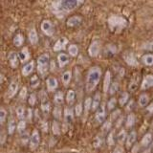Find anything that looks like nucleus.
I'll list each match as a JSON object with an SVG mask.
<instances>
[{"instance_id": "1", "label": "nucleus", "mask_w": 153, "mask_h": 153, "mask_svg": "<svg viewBox=\"0 0 153 153\" xmlns=\"http://www.w3.org/2000/svg\"><path fill=\"white\" fill-rule=\"evenodd\" d=\"M100 76H102V70L100 67H92L87 74V78H86V91L88 93L92 92V91L97 87L98 83L100 82Z\"/></svg>"}, {"instance_id": "2", "label": "nucleus", "mask_w": 153, "mask_h": 153, "mask_svg": "<svg viewBox=\"0 0 153 153\" xmlns=\"http://www.w3.org/2000/svg\"><path fill=\"white\" fill-rule=\"evenodd\" d=\"M50 57L48 54H43L37 59V72L41 76H45L49 69Z\"/></svg>"}, {"instance_id": "3", "label": "nucleus", "mask_w": 153, "mask_h": 153, "mask_svg": "<svg viewBox=\"0 0 153 153\" xmlns=\"http://www.w3.org/2000/svg\"><path fill=\"white\" fill-rule=\"evenodd\" d=\"M127 21L126 18L119 16H112L108 18V25L112 30H120L123 27H126Z\"/></svg>"}, {"instance_id": "4", "label": "nucleus", "mask_w": 153, "mask_h": 153, "mask_svg": "<svg viewBox=\"0 0 153 153\" xmlns=\"http://www.w3.org/2000/svg\"><path fill=\"white\" fill-rule=\"evenodd\" d=\"M39 143H40V135H39V132H38L36 129L33 130L31 138H30V142H29V146H30V149L31 150H35L39 146Z\"/></svg>"}, {"instance_id": "5", "label": "nucleus", "mask_w": 153, "mask_h": 153, "mask_svg": "<svg viewBox=\"0 0 153 153\" xmlns=\"http://www.w3.org/2000/svg\"><path fill=\"white\" fill-rule=\"evenodd\" d=\"M105 117H106V107H105L104 103H102L100 105V107L97 109V111H96L95 118H96V121L99 123H103Z\"/></svg>"}, {"instance_id": "6", "label": "nucleus", "mask_w": 153, "mask_h": 153, "mask_svg": "<svg viewBox=\"0 0 153 153\" xmlns=\"http://www.w3.org/2000/svg\"><path fill=\"white\" fill-rule=\"evenodd\" d=\"M79 4L78 0H60V6L64 11L70 12L76 8Z\"/></svg>"}, {"instance_id": "7", "label": "nucleus", "mask_w": 153, "mask_h": 153, "mask_svg": "<svg viewBox=\"0 0 153 153\" xmlns=\"http://www.w3.org/2000/svg\"><path fill=\"white\" fill-rule=\"evenodd\" d=\"M41 30L46 36H53L54 33V26L50 20H43L41 23Z\"/></svg>"}, {"instance_id": "8", "label": "nucleus", "mask_w": 153, "mask_h": 153, "mask_svg": "<svg viewBox=\"0 0 153 153\" xmlns=\"http://www.w3.org/2000/svg\"><path fill=\"white\" fill-rule=\"evenodd\" d=\"M18 82L16 80H13L11 82L10 84L9 88H8V91H7V94H6V98L7 99H12L13 98L14 96H16V92L18 91Z\"/></svg>"}, {"instance_id": "9", "label": "nucleus", "mask_w": 153, "mask_h": 153, "mask_svg": "<svg viewBox=\"0 0 153 153\" xmlns=\"http://www.w3.org/2000/svg\"><path fill=\"white\" fill-rule=\"evenodd\" d=\"M123 59L126 60V62L130 66H137L138 61L135 55L132 52H126V54H123Z\"/></svg>"}, {"instance_id": "10", "label": "nucleus", "mask_w": 153, "mask_h": 153, "mask_svg": "<svg viewBox=\"0 0 153 153\" xmlns=\"http://www.w3.org/2000/svg\"><path fill=\"white\" fill-rule=\"evenodd\" d=\"M100 42L99 41H93L92 43L90 44L89 46V49H88V53H89V55L90 56H97L99 55V53H100Z\"/></svg>"}, {"instance_id": "11", "label": "nucleus", "mask_w": 153, "mask_h": 153, "mask_svg": "<svg viewBox=\"0 0 153 153\" xmlns=\"http://www.w3.org/2000/svg\"><path fill=\"white\" fill-rule=\"evenodd\" d=\"M8 60L9 63L13 68H16L19 64V56L16 54L14 52H11L8 56Z\"/></svg>"}, {"instance_id": "12", "label": "nucleus", "mask_w": 153, "mask_h": 153, "mask_svg": "<svg viewBox=\"0 0 153 153\" xmlns=\"http://www.w3.org/2000/svg\"><path fill=\"white\" fill-rule=\"evenodd\" d=\"M137 140V133L136 131H131L127 134V138H126V145L128 148L133 147V145L135 143Z\"/></svg>"}, {"instance_id": "13", "label": "nucleus", "mask_w": 153, "mask_h": 153, "mask_svg": "<svg viewBox=\"0 0 153 153\" xmlns=\"http://www.w3.org/2000/svg\"><path fill=\"white\" fill-rule=\"evenodd\" d=\"M150 87H153V75H147L143 78L142 82V89L146 90Z\"/></svg>"}, {"instance_id": "14", "label": "nucleus", "mask_w": 153, "mask_h": 153, "mask_svg": "<svg viewBox=\"0 0 153 153\" xmlns=\"http://www.w3.org/2000/svg\"><path fill=\"white\" fill-rule=\"evenodd\" d=\"M81 21H82V18L80 16H71L70 18L67 19L66 24L68 27H76L81 23Z\"/></svg>"}, {"instance_id": "15", "label": "nucleus", "mask_w": 153, "mask_h": 153, "mask_svg": "<svg viewBox=\"0 0 153 153\" xmlns=\"http://www.w3.org/2000/svg\"><path fill=\"white\" fill-rule=\"evenodd\" d=\"M50 109H51V105L49 100H48V98L44 97L41 100V110L43 115L44 116H48V114L50 112Z\"/></svg>"}, {"instance_id": "16", "label": "nucleus", "mask_w": 153, "mask_h": 153, "mask_svg": "<svg viewBox=\"0 0 153 153\" xmlns=\"http://www.w3.org/2000/svg\"><path fill=\"white\" fill-rule=\"evenodd\" d=\"M46 84H47V88L49 91H55L57 88V85H59V82H57V79L54 76H50L46 80Z\"/></svg>"}, {"instance_id": "17", "label": "nucleus", "mask_w": 153, "mask_h": 153, "mask_svg": "<svg viewBox=\"0 0 153 153\" xmlns=\"http://www.w3.org/2000/svg\"><path fill=\"white\" fill-rule=\"evenodd\" d=\"M64 121L65 123H67L68 124L72 123L74 121V113L73 110L69 107H66L64 109Z\"/></svg>"}, {"instance_id": "18", "label": "nucleus", "mask_w": 153, "mask_h": 153, "mask_svg": "<svg viewBox=\"0 0 153 153\" xmlns=\"http://www.w3.org/2000/svg\"><path fill=\"white\" fill-rule=\"evenodd\" d=\"M110 85H111V73L109 71H106L103 80V91L105 93H107L109 91Z\"/></svg>"}, {"instance_id": "19", "label": "nucleus", "mask_w": 153, "mask_h": 153, "mask_svg": "<svg viewBox=\"0 0 153 153\" xmlns=\"http://www.w3.org/2000/svg\"><path fill=\"white\" fill-rule=\"evenodd\" d=\"M67 42H68V41H67V39L65 37L59 38V39L56 42V44L54 46V51L55 52H59V51L63 50L65 48V46H66V44H67Z\"/></svg>"}, {"instance_id": "20", "label": "nucleus", "mask_w": 153, "mask_h": 153, "mask_svg": "<svg viewBox=\"0 0 153 153\" xmlns=\"http://www.w3.org/2000/svg\"><path fill=\"white\" fill-rule=\"evenodd\" d=\"M33 68H35V62H33V61L29 62L28 64H26V65L22 68V75H23L24 76H29L30 74L33 73Z\"/></svg>"}, {"instance_id": "21", "label": "nucleus", "mask_w": 153, "mask_h": 153, "mask_svg": "<svg viewBox=\"0 0 153 153\" xmlns=\"http://www.w3.org/2000/svg\"><path fill=\"white\" fill-rule=\"evenodd\" d=\"M104 143V138H103V133L102 134H98L96 138L94 139L93 141V146L96 148H99V147H102V145Z\"/></svg>"}, {"instance_id": "22", "label": "nucleus", "mask_w": 153, "mask_h": 153, "mask_svg": "<svg viewBox=\"0 0 153 153\" xmlns=\"http://www.w3.org/2000/svg\"><path fill=\"white\" fill-rule=\"evenodd\" d=\"M29 40H30V42L33 45L36 44L38 42V36L35 28H33L30 30V33H29Z\"/></svg>"}, {"instance_id": "23", "label": "nucleus", "mask_w": 153, "mask_h": 153, "mask_svg": "<svg viewBox=\"0 0 153 153\" xmlns=\"http://www.w3.org/2000/svg\"><path fill=\"white\" fill-rule=\"evenodd\" d=\"M57 61H59V64L60 67H64L69 62V56L66 54L61 53V54H59V56H57Z\"/></svg>"}, {"instance_id": "24", "label": "nucleus", "mask_w": 153, "mask_h": 153, "mask_svg": "<svg viewBox=\"0 0 153 153\" xmlns=\"http://www.w3.org/2000/svg\"><path fill=\"white\" fill-rule=\"evenodd\" d=\"M152 142V135L151 133H146V135H143L142 141H141V146L143 147L148 146Z\"/></svg>"}, {"instance_id": "25", "label": "nucleus", "mask_w": 153, "mask_h": 153, "mask_svg": "<svg viewBox=\"0 0 153 153\" xmlns=\"http://www.w3.org/2000/svg\"><path fill=\"white\" fill-rule=\"evenodd\" d=\"M117 51H118V49H117L116 46L113 45V44H110V45H107L106 47H105L104 54L106 55V56H114L115 54H116Z\"/></svg>"}, {"instance_id": "26", "label": "nucleus", "mask_w": 153, "mask_h": 153, "mask_svg": "<svg viewBox=\"0 0 153 153\" xmlns=\"http://www.w3.org/2000/svg\"><path fill=\"white\" fill-rule=\"evenodd\" d=\"M18 56H19V59L21 61H27L29 59V57H30V53H29V50L27 48H23V49L19 52L18 54Z\"/></svg>"}, {"instance_id": "27", "label": "nucleus", "mask_w": 153, "mask_h": 153, "mask_svg": "<svg viewBox=\"0 0 153 153\" xmlns=\"http://www.w3.org/2000/svg\"><path fill=\"white\" fill-rule=\"evenodd\" d=\"M126 138H127V133H126V131L124 130V129H122V130L118 133L116 139H117V142L120 143V145H122V143H123L124 142L126 141Z\"/></svg>"}, {"instance_id": "28", "label": "nucleus", "mask_w": 153, "mask_h": 153, "mask_svg": "<svg viewBox=\"0 0 153 153\" xmlns=\"http://www.w3.org/2000/svg\"><path fill=\"white\" fill-rule=\"evenodd\" d=\"M100 105V93H96L95 97L93 99V102H92V109L93 111L97 110Z\"/></svg>"}, {"instance_id": "29", "label": "nucleus", "mask_w": 153, "mask_h": 153, "mask_svg": "<svg viewBox=\"0 0 153 153\" xmlns=\"http://www.w3.org/2000/svg\"><path fill=\"white\" fill-rule=\"evenodd\" d=\"M148 102H149V97L146 94H142L139 98V105L141 107H146L147 106Z\"/></svg>"}, {"instance_id": "30", "label": "nucleus", "mask_w": 153, "mask_h": 153, "mask_svg": "<svg viewBox=\"0 0 153 153\" xmlns=\"http://www.w3.org/2000/svg\"><path fill=\"white\" fill-rule=\"evenodd\" d=\"M63 100H64V97H63V93L61 91H59L56 92L54 96V102L56 105H60L63 103Z\"/></svg>"}, {"instance_id": "31", "label": "nucleus", "mask_w": 153, "mask_h": 153, "mask_svg": "<svg viewBox=\"0 0 153 153\" xmlns=\"http://www.w3.org/2000/svg\"><path fill=\"white\" fill-rule=\"evenodd\" d=\"M71 79H72V73L70 71H66L63 73V75H62L61 76V79H62V82H63V84L65 86H67L71 81Z\"/></svg>"}, {"instance_id": "32", "label": "nucleus", "mask_w": 153, "mask_h": 153, "mask_svg": "<svg viewBox=\"0 0 153 153\" xmlns=\"http://www.w3.org/2000/svg\"><path fill=\"white\" fill-rule=\"evenodd\" d=\"M75 99H76V94H75V91L74 90H69L67 92L66 95V102L68 104H73L75 102Z\"/></svg>"}, {"instance_id": "33", "label": "nucleus", "mask_w": 153, "mask_h": 153, "mask_svg": "<svg viewBox=\"0 0 153 153\" xmlns=\"http://www.w3.org/2000/svg\"><path fill=\"white\" fill-rule=\"evenodd\" d=\"M142 61L143 62V64H146L147 66L153 65V55L152 54L145 55L142 57Z\"/></svg>"}, {"instance_id": "34", "label": "nucleus", "mask_w": 153, "mask_h": 153, "mask_svg": "<svg viewBox=\"0 0 153 153\" xmlns=\"http://www.w3.org/2000/svg\"><path fill=\"white\" fill-rule=\"evenodd\" d=\"M135 121H136V119H135V116H134V114H129L126 118V127H128V128L132 127L134 124H135Z\"/></svg>"}, {"instance_id": "35", "label": "nucleus", "mask_w": 153, "mask_h": 153, "mask_svg": "<svg viewBox=\"0 0 153 153\" xmlns=\"http://www.w3.org/2000/svg\"><path fill=\"white\" fill-rule=\"evenodd\" d=\"M16 128H17L16 121H14L13 119H11L9 121V123H8V133L10 134V135H12V134H13L14 130H16Z\"/></svg>"}, {"instance_id": "36", "label": "nucleus", "mask_w": 153, "mask_h": 153, "mask_svg": "<svg viewBox=\"0 0 153 153\" xmlns=\"http://www.w3.org/2000/svg\"><path fill=\"white\" fill-rule=\"evenodd\" d=\"M24 42V37L22 35H20V33H18V35H16V36L13 37V44L16 45V47H20L22 46Z\"/></svg>"}, {"instance_id": "37", "label": "nucleus", "mask_w": 153, "mask_h": 153, "mask_svg": "<svg viewBox=\"0 0 153 153\" xmlns=\"http://www.w3.org/2000/svg\"><path fill=\"white\" fill-rule=\"evenodd\" d=\"M92 102H93V100H92V99H91V98H87V99L85 100L84 104H83L85 115L89 112V110H90V109H92Z\"/></svg>"}, {"instance_id": "38", "label": "nucleus", "mask_w": 153, "mask_h": 153, "mask_svg": "<svg viewBox=\"0 0 153 153\" xmlns=\"http://www.w3.org/2000/svg\"><path fill=\"white\" fill-rule=\"evenodd\" d=\"M68 52H69L70 56H78V54H79V48L76 44H72L68 48Z\"/></svg>"}, {"instance_id": "39", "label": "nucleus", "mask_w": 153, "mask_h": 153, "mask_svg": "<svg viewBox=\"0 0 153 153\" xmlns=\"http://www.w3.org/2000/svg\"><path fill=\"white\" fill-rule=\"evenodd\" d=\"M111 126H112V123L111 121H106L102 123V133H108L111 130Z\"/></svg>"}, {"instance_id": "40", "label": "nucleus", "mask_w": 153, "mask_h": 153, "mask_svg": "<svg viewBox=\"0 0 153 153\" xmlns=\"http://www.w3.org/2000/svg\"><path fill=\"white\" fill-rule=\"evenodd\" d=\"M128 100H129V95H128V93L124 92V93H123V94L121 95V97H120V99H119V102H120V104H121L122 106H123V105H124V104H126V103H127Z\"/></svg>"}, {"instance_id": "41", "label": "nucleus", "mask_w": 153, "mask_h": 153, "mask_svg": "<svg viewBox=\"0 0 153 153\" xmlns=\"http://www.w3.org/2000/svg\"><path fill=\"white\" fill-rule=\"evenodd\" d=\"M16 115H17L18 119L22 120L24 117L26 116V110H25V108H24L23 106L17 107V109H16Z\"/></svg>"}, {"instance_id": "42", "label": "nucleus", "mask_w": 153, "mask_h": 153, "mask_svg": "<svg viewBox=\"0 0 153 153\" xmlns=\"http://www.w3.org/2000/svg\"><path fill=\"white\" fill-rule=\"evenodd\" d=\"M52 130H53V134L54 135H59L60 134V127H59V124L57 122H54L52 124Z\"/></svg>"}, {"instance_id": "43", "label": "nucleus", "mask_w": 153, "mask_h": 153, "mask_svg": "<svg viewBox=\"0 0 153 153\" xmlns=\"http://www.w3.org/2000/svg\"><path fill=\"white\" fill-rule=\"evenodd\" d=\"M119 91V83L118 82H113V83H111V85H110V88H109V94L110 95H114L115 93H117Z\"/></svg>"}, {"instance_id": "44", "label": "nucleus", "mask_w": 153, "mask_h": 153, "mask_svg": "<svg viewBox=\"0 0 153 153\" xmlns=\"http://www.w3.org/2000/svg\"><path fill=\"white\" fill-rule=\"evenodd\" d=\"M40 83V81H39V79H38V76H32V79H31V86L33 88H36L38 85H39Z\"/></svg>"}, {"instance_id": "45", "label": "nucleus", "mask_w": 153, "mask_h": 153, "mask_svg": "<svg viewBox=\"0 0 153 153\" xmlns=\"http://www.w3.org/2000/svg\"><path fill=\"white\" fill-rule=\"evenodd\" d=\"M106 142H107V145H108L109 146H114V143H115V139H114V133H113L112 131H111V132H109L108 136H107V140H106Z\"/></svg>"}, {"instance_id": "46", "label": "nucleus", "mask_w": 153, "mask_h": 153, "mask_svg": "<svg viewBox=\"0 0 153 153\" xmlns=\"http://www.w3.org/2000/svg\"><path fill=\"white\" fill-rule=\"evenodd\" d=\"M25 129H26V122L23 121V120H20V122H19L17 124V130H18V132L23 133Z\"/></svg>"}, {"instance_id": "47", "label": "nucleus", "mask_w": 153, "mask_h": 153, "mask_svg": "<svg viewBox=\"0 0 153 153\" xmlns=\"http://www.w3.org/2000/svg\"><path fill=\"white\" fill-rule=\"evenodd\" d=\"M30 138L31 136H29L28 132H25V133H22V136H21V143L22 145H27V143L30 142Z\"/></svg>"}, {"instance_id": "48", "label": "nucleus", "mask_w": 153, "mask_h": 153, "mask_svg": "<svg viewBox=\"0 0 153 153\" xmlns=\"http://www.w3.org/2000/svg\"><path fill=\"white\" fill-rule=\"evenodd\" d=\"M6 119H7V111L4 108H1V110H0V123H1V124H3L6 122Z\"/></svg>"}, {"instance_id": "49", "label": "nucleus", "mask_w": 153, "mask_h": 153, "mask_svg": "<svg viewBox=\"0 0 153 153\" xmlns=\"http://www.w3.org/2000/svg\"><path fill=\"white\" fill-rule=\"evenodd\" d=\"M116 104H117V100L115 98H112L111 100H109V102L107 103V107L109 110H112L116 107Z\"/></svg>"}, {"instance_id": "50", "label": "nucleus", "mask_w": 153, "mask_h": 153, "mask_svg": "<svg viewBox=\"0 0 153 153\" xmlns=\"http://www.w3.org/2000/svg\"><path fill=\"white\" fill-rule=\"evenodd\" d=\"M81 113H82V104L78 103L76 105V107H75V115H76V116L79 117L81 115Z\"/></svg>"}, {"instance_id": "51", "label": "nucleus", "mask_w": 153, "mask_h": 153, "mask_svg": "<svg viewBox=\"0 0 153 153\" xmlns=\"http://www.w3.org/2000/svg\"><path fill=\"white\" fill-rule=\"evenodd\" d=\"M28 102H29V104L31 105V106H33V105L36 104V97L35 94H31L30 96H29Z\"/></svg>"}, {"instance_id": "52", "label": "nucleus", "mask_w": 153, "mask_h": 153, "mask_svg": "<svg viewBox=\"0 0 153 153\" xmlns=\"http://www.w3.org/2000/svg\"><path fill=\"white\" fill-rule=\"evenodd\" d=\"M53 114H54V117L57 120H59L61 118V109L59 107V106H56L55 107L54 109V112H53Z\"/></svg>"}, {"instance_id": "53", "label": "nucleus", "mask_w": 153, "mask_h": 153, "mask_svg": "<svg viewBox=\"0 0 153 153\" xmlns=\"http://www.w3.org/2000/svg\"><path fill=\"white\" fill-rule=\"evenodd\" d=\"M138 87L137 85V81L136 80H132L130 81V84H129V90L130 91H135Z\"/></svg>"}, {"instance_id": "54", "label": "nucleus", "mask_w": 153, "mask_h": 153, "mask_svg": "<svg viewBox=\"0 0 153 153\" xmlns=\"http://www.w3.org/2000/svg\"><path fill=\"white\" fill-rule=\"evenodd\" d=\"M143 49L147 50V51H150V52H153V42H148V43H146V44H145V46H143Z\"/></svg>"}, {"instance_id": "55", "label": "nucleus", "mask_w": 153, "mask_h": 153, "mask_svg": "<svg viewBox=\"0 0 153 153\" xmlns=\"http://www.w3.org/2000/svg\"><path fill=\"white\" fill-rule=\"evenodd\" d=\"M120 114H121V111H120V110H115V111L112 112V114H111V120H117L118 117L120 116Z\"/></svg>"}, {"instance_id": "56", "label": "nucleus", "mask_w": 153, "mask_h": 153, "mask_svg": "<svg viewBox=\"0 0 153 153\" xmlns=\"http://www.w3.org/2000/svg\"><path fill=\"white\" fill-rule=\"evenodd\" d=\"M40 127L44 132H47L48 131V123H46L45 121H42L40 123Z\"/></svg>"}, {"instance_id": "57", "label": "nucleus", "mask_w": 153, "mask_h": 153, "mask_svg": "<svg viewBox=\"0 0 153 153\" xmlns=\"http://www.w3.org/2000/svg\"><path fill=\"white\" fill-rule=\"evenodd\" d=\"M19 96H20V98L23 99V100L26 98V96H27V88H26V87H23V88L21 89Z\"/></svg>"}, {"instance_id": "58", "label": "nucleus", "mask_w": 153, "mask_h": 153, "mask_svg": "<svg viewBox=\"0 0 153 153\" xmlns=\"http://www.w3.org/2000/svg\"><path fill=\"white\" fill-rule=\"evenodd\" d=\"M25 117L27 118L28 121H31V120H32V118H33V111H32L31 108L27 109V114H26Z\"/></svg>"}, {"instance_id": "59", "label": "nucleus", "mask_w": 153, "mask_h": 153, "mask_svg": "<svg viewBox=\"0 0 153 153\" xmlns=\"http://www.w3.org/2000/svg\"><path fill=\"white\" fill-rule=\"evenodd\" d=\"M113 153H123V148L122 146H116L113 151Z\"/></svg>"}, {"instance_id": "60", "label": "nucleus", "mask_w": 153, "mask_h": 153, "mask_svg": "<svg viewBox=\"0 0 153 153\" xmlns=\"http://www.w3.org/2000/svg\"><path fill=\"white\" fill-rule=\"evenodd\" d=\"M133 105H134V102H133V100H130V102H128L127 107H126V110H127V111H130V110L133 108Z\"/></svg>"}, {"instance_id": "61", "label": "nucleus", "mask_w": 153, "mask_h": 153, "mask_svg": "<svg viewBox=\"0 0 153 153\" xmlns=\"http://www.w3.org/2000/svg\"><path fill=\"white\" fill-rule=\"evenodd\" d=\"M146 109H147V111H148V112L153 113V103H151V104L148 105V106L146 107Z\"/></svg>"}, {"instance_id": "62", "label": "nucleus", "mask_w": 153, "mask_h": 153, "mask_svg": "<svg viewBox=\"0 0 153 153\" xmlns=\"http://www.w3.org/2000/svg\"><path fill=\"white\" fill-rule=\"evenodd\" d=\"M78 1H79V3H80V2H82L83 0H78Z\"/></svg>"}]
</instances>
